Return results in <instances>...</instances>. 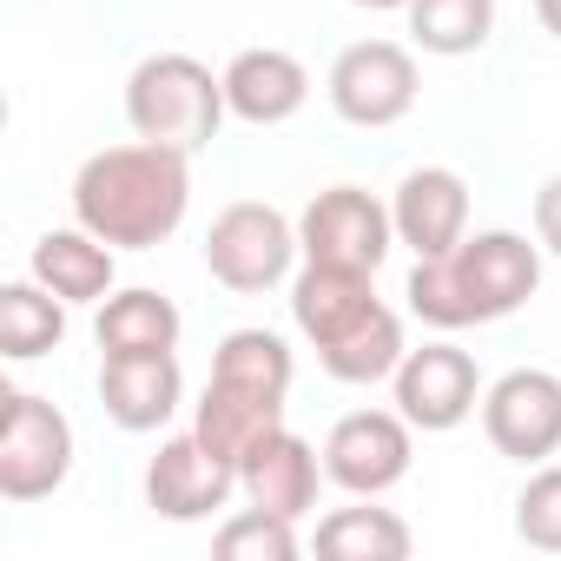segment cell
<instances>
[{
	"label": "cell",
	"mask_w": 561,
	"mask_h": 561,
	"mask_svg": "<svg viewBox=\"0 0 561 561\" xmlns=\"http://www.w3.org/2000/svg\"><path fill=\"white\" fill-rule=\"evenodd\" d=\"M211 377H231V383H251V390H271V397H291V344L277 331H225L218 351H211Z\"/></svg>",
	"instance_id": "cell-23"
},
{
	"label": "cell",
	"mask_w": 561,
	"mask_h": 561,
	"mask_svg": "<svg viewBox=\"0 0 561 561\" xmlns=\"http://www.w3.org/2000/svg\"><path fill=\"white\" fill-rule=\"evenodd\" d=\"M73 476V423L34 397L8 390L0 397V495L8 502H47Z\"/></svg>",
	"instance_id": "cell-6"
},
{
	"label": "cell",
	"mask_w": 561,
	"mask_h": 561,
	"mask_svg": "<svg viewBox=\"0 0 561 561\" xmlns=\"http://www.w3.org/2000/svg\"><path fill=\"white\" fill-rule=\"evenodd\" d=\"M515 541L561 554V462H535V476L515 495Z\"/></svg>",
	"instance_id": "cell-25"
},
{
	"label": "cell",
	"mask_w": 561,
	"mask_h": 561,
	"mask_svg": "<svg viewBox=\"0 0 561 561\" xmlns=\"http://www.w3.org/2000/svg\"><path fill=\"white\" fill-rule=\"evenodd\" d=\"M410 41L436 60L482 54L495 34V0H410Z\"/></svg>",
	"instance_id": "cell-22"
},
{
	"label": "cell",
	"mask_w": 561,
	"mask_h": 561,
	"mask_svg": "<svg viewBox=\"0 0 561 561\" xmlns=\"http://www.w3.org/2000/svg\"><path fill=\"white\" fill-rule=\"evenodd\" d=\"M390 218H397V244H410L416 257H443L469 238V185L462 172L449 165H416L397 179V198H390Z\"/></svg>",
	"instance_id": "cell-14"
},
{
	"label": "cell",
	"mask_w": 561,
	"mask_h": 561,
	"mask_svg": "<svg viewBox=\"0 0 561 561\" xmlns=\"http://www.w3.org/2000/svg\"><path fill=\"white\" fill-rule=\"evenodd\" d=\"M27 271L67 305H106L113 298V244L93 238L87 225H60V231H41L34 238V257Z\"/></svg>",
	"instance_id": "cell-17"
},
{
	"label": "cell",
	"mask_w": 561,
	"mask_h": 561,
	"mask_svg": "<svg viewBox=\"0 0 561 561\" xmlns=\"http://www.w3.org/2000/svg\"><path fill=\"white\" fill-rule=\"evenodd\" d=\"M192 211V152L133 139L106 146L73 172V225L106 238L113 251L165 244Z\"/></svg>",
	"instance_id": "cell-1"
},
{
	"label": "cell",
	"mask_w": 561,
	"mask_h": 561,
	"mask_svg": "<svg viewBox=\"0 0 561 561\" xmlns=\"http://www.w3.org/2000/svg\"><path fill=\"white\" fill-rule=\"evenodd\" d=\"M93 331H100V357H159V351H179L185 318H179L172 298L133 285V291H113L100 305V324Z\"/></svg>",
	"instance_id": "cell-19"
},
{
	"label": "cell",
	"mask_w": 561,
	"mask_h": 561,
	"mask_svg": "<svg viewBox=\"0 0 561 561\" xmlns=\"http://www.w3.org/2000/svg\"><path fill=\"white\" fill-rule=\"evenodd\" d=\"M311 100V67L285 47H244L225 67V106L244 126H285Z\"/></svg>",
	"instance_id": "cell-16"
},
{
	"label": "cell",
	"mask_w": 561,
	"mask_h": 561,
	"mask_svg": "<svg viewBox=\"0 0 561 561\" xmlns=\"http://www.w3.org/2000/svg\"><path fill=\"white\" fill-rule=\"evenodd\" d=\"M179 403H185L179 351H159V357H100V410L126 436L165 430L179 416Z\"/></svg>",
	"instance_id": "cell-15"
},
{
	"label": "cell",
	"mask_w": 561,
	"mask_h": 561,
	"mask_svg": "<svg viewBox=\"0 0 561 561\" xmlns=\"http://www.w3.org/2000/svg\"><path fill=\"white\" fill-rule=\"evenodd\" d=\"M370 502L377 495H357V508H331L311 535L318 554H331V561H403L416 548L410 522L397 508H370Z\"/></svg>",
	"instance_id": "cell-20"
},
{
	"label": "cell",
	"mask_w": 561,
	"mask_h": 561,
	"mask_svg": "<svg viewBox=\"0 0 561 561\" xmlns=\"http://www.w3.org/2000/svg\"><path fill=\"white\" fill-rule=\"evenodd\" d=\"M67 337V298H54L41 277H14L8 291H0V357L8 364H34L47 351H60Z\"/></svg>",
	"instance_id": "cell-21"
},
{
	"label": "cell",
	"mask_w": 561,
	"mask_h": 561,
	"mask_svg": "<svg viewBox=\"0 0 561 561\" xmlns=\"http://www.w3.org/2000/svg\"><path fill=\"white\" fill-rule=\"evenodd\" d=\"M351 8H370V14H397V8H410V0H351Z\"/></svg>",
	"instance_id": "cell-28"
},
{
	"label": "cell",
	"mask_w": 561,
	"mask_h": 561,
	"mask_svg": "<svg viewBox=\"0 0 561 561\" xmlns=\"http://www.w3.org/2000/svg\"><path fill=\"white\" fill-rule=\"evenodd\" d=\"M324 456L298 436V430H271L244 462H238V495L251 508H271L285 522H305L318 508V489H324Z\"/></svg>",
	"instance_id": "cell-13"
},
{
	"label": "cell",
	"mask_w": 561,
	"mask_h": 561,
	"mask_svg": "<svg viewBox=\"0 0 561 561\" xmlns=\"http://www.w3.org/2000/svg\"><path fill=\"white\" fill-rule=\"evenodd\" d=\"M192 430L225 456V462H244L271 430H285V397L271 390H251V383H231V377H211L205 397L192 403Z\"/></svg>",
	"instance_id": "cell-18"
},
{
	"label": "cell",
	"mask_w": 561,
	"mask_h": 561,
	"mask_svg": "<svg viewBox=\"0 0 561 561\" xmlns=\"http://www.w3.org/2000/svg\"><path fill=\"white\" fill-rule=\"evenodd\" d=\"M390 397H397V410H403L423 436H449V430H462V423L476 416V403H482V370H476V357H469L462 344L436 337V344H423V351H403V364H397V377H390Z\"/></svg>",
	"instance_id": "cell-10"
},
{
	"label": "cell",
	"mask_w": 561,
	"mask_h": 561,
	"mask_svg": "<svg viewBox=\"0 0 561 561\" xmlns=\"http://www.w3.org/2000/svg\"><path fill=\"white\" fill-rule=\"evenodd\" d=\"M535 244L548 257H561V172L541 179V192H535Z\"/></svg>",
	"instance_id": "cell-26"
},
{
	"label": "cell",
	"mask_w": 561,
	"mask_h": 561,
	"mask_svg": "<svg viewBox=\"0 0 561 561\" xmlns=\"http://www.w3.org/2000/svg\"><path fill=\"white\" fill-rule=\"evenodd\" d=\"M238 495V462H225L198 430L165 436L146 462V508L165 522H211Z\"/></svg>",
	"instance_id": "cell-12"
},
{
	"label": "cell",
	"mask_w": 561,
	"mask_h": 561,
	"mask_svg": "<svg viewBox=\"0 0 561 561\" xmlns=\"http://www.w3.org/2000/svg\"><path fill=\"white\" fill-rule=\"evenodd\" d=\"M225 73H211L192 54H146L126 73V126L133 139L172 146V152H205L225 126Z\"/></svg>",
	"instance_id": "cell-4"
},
{
	"label": "cell",
	"mask_w": 561,
	"mask_h": 561,
	"mask_svg": "<svg viewBox=\"0 0 561 561\" xmlns=\"http://www.w3.org/2000/svg\"><path fill=\"white\" fill-rule=\"evenodd\" d=\"M298 257H305L298 225L277 211V205H264V198L225 205V211L211 218V231H205V271L218 277L225 291H238V298L277 291V285L291 277Z\"/></svg>",
	"instance_id": "cell-5"
},
{
	"label": "cell",
	"mask_w": 561,
	"mask_h": 561,
	"mask_svg": "<svg viewBox=\"0 0 561 561\" xmlns=\"http://www.w3.org/2000/svg\"><path fill=\"white\" fill-rule=\"evenodd\" d=\"M298 244L305 264H331V271H370L390 257L397 244V218L377 192L364 185H324L305 211H298Z\"/></svg>",
	"instance_id": "cell-8"
},
{
	"label": "cell",
	"mask_w": 561,
	"mask_h": 561,
	"mask_svg": "<svg viewBox=\"0 0 561 561\" xmlns=\"http://www.w3.org/2000/svg\"><path fill=\"white\" fill-rule=\"evenodd\" d=\"M291 324L337 383H383L403 364V318L377 298L370 271L305 264L291 277Z\"/></svg>",
	"instance_id": "cell-3"
},
{
	"label": "cell",
	"mask_w": 561,
	"mask_h": 561,
	"mask_svg": "<svg viewBox=\"0 0 561 561\" xmlns=\"http://www.w3.org/2000/svg\"><path fill=\"white\" fill-rule=\"evenodd\" d=\"M211 548L225 561H298V522L271 515V508H238L218 522Z\"/></svg>",
	"instance_id": "cell-24"
},
{
	"label": "cell",
	"mask_w": 561,
	"mask_h": 561,
	"mask_svg": "<svg viewBox=\"0 0 561 561\" xmlns=\"http://www.w3.org/2000/svg\"><path fill=\"white\" fill-rule=\"evenodd\" d=\"M482 436L495 456L535 469L561 456V377L554 370H502L482 390Z\"/></svg>",
	"instance_id": "cell-9"
},
{
	"label": "cell",
	"mask_w": 561,
	"mask_h": 561,
	"mask_svg": "<svg viewBox=\"0 0 561 561\" xmlns=\"http://www.w3.org/2000/svg\"><path fill=\"white\" fill-rule=\"evenodd\" d=\"M416 93H423V73H416V54L397 47V41H351L331 73H324V100L344 126H364V133H383L397 119L416 113Z\"/></svg>",
	"instance_id": "cell-7"
},
{
	"label": "cell",
	"mask_w": 561,
	"mask_h": 561,
	"mask_svg": "<svg viewBox=\"0 0 561 561\" xmlns=\"http://www.w3.org/2000/svg\"><path fill=\"white\" fill-rule=\"evenodd\" d=\"M541 291V244H528L522 231H476L443 257H416L410 271V311L430 331H469V324H495L508 311H522Z\"/></svg>",
	"instance_id": "cell-2"
},
{
	"label": "cell",
	"mask_w": 561,
	"mask_h": 561,
	"mask_svg": "<svg viewBox=\"0 0 561 561\" xmlns=\"http://www.w3.org/2000/svg\"><path fill=\"white\" fill-rule=\"evenodd\" d=\"M535 21H541L554 41H561V0H535Z\"/></svg>",
	"instance_id": "cell-27"
},
{
	"label": "cell",
	"mask_w": 561,
	"mask_h": 561,
	"mask_svg": "<svg viewBox=\"0 0 561 561\" xmlns=\"http://www.w3.org/2000/svg\"><path fill=\"white\" fill-rule=\"evenodd\" d=\"M416 456V423L403 410H351L324 436V476L344 495H383L410 476Z\"/></svg>",
	"instance_id": "cell-11"
}]
</instances>
